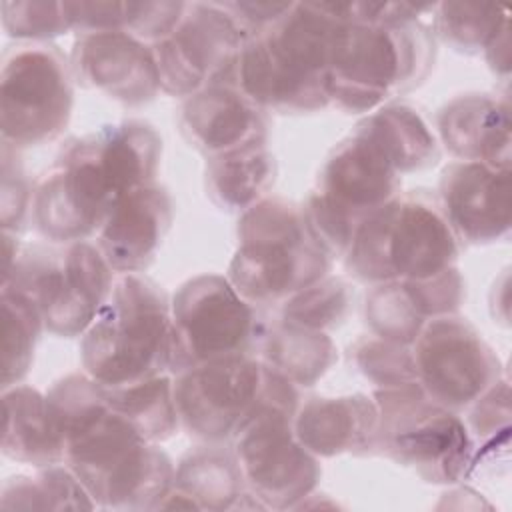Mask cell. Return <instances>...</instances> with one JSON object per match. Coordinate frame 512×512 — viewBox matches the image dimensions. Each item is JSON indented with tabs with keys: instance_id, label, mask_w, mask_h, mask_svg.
Here are the masks:
<instances>
[{
	"instance_id": "1",
	"label": "cell",
	"mask_w": 512,
	"mask_h": 512,
	"mask_svg": "<svg viewBox=\"0 0 512 512\" xmlns=\"http://www.w3.org/2000/svg\"><path fill=\"white\" fill-rule=\"evenodd\" d=\"M72 468L98 508L154 510L174 486L170 456L142 438L86 372L68 374L46 392Z\"/></svg>"
},
{
	"instance_id": "2",
	"label": "cell",
	"mask_w": 512,
	"mask_h": 512,
	"mask_svg": "<svg viewBox=\"0 0 512 512\" xmlns=\"http://www.w3.org/2000/svg\"><path fill=\"white\" fill-rule=\"evenodd\" d=\"M162 138L142 120H124L80 136L38 182L32 218L40 234L70 244L98 234L112 206L156 180Z\"/></svg>"
},
{
	"instance_id": "3",
	"label": "cell",
	"mask_w": 512,
	"mask_h": 512,
	"mask_svg": "<svg viewBox=\"0 0 512 512\" xmlns=\"http://www.w3.org/2000/svg\"><path fill=\"white\" fill-rule=\"evenodd\" d=\"M336 28L324 2H292L274 24L244 40L234 84L262 110L306 114L326 108Z\"/></svg>"
},
{
	"instance_id": "4",
	"label": "cell",
	"mask_w": 512,
	"mask_h": 512,
	"mask_svg": "<svg viewBox=\"0 0 512 512\" xmlns=\"http://www.w3.org/2000/svg\"><path fill=\"white\" fill-rule=\"evenodd\" d=\"M434 34L420 18L340 22L328 72V102L348 114L374 112L424 82Z\"/></svg>"
},
{
	"instance_id": "5",
	"label": "cell",
	"mask_w": 512,
	"mask_h": 512,
	"mask_svg": "<svg viewBox=\"0 0 512 512\" xmlns=\"http://www.w3.org/2000/svg\"><path fill=\"white\" fill-rule=\"evenodd\" d=\"M84 372L102 386H126L170 368V302L140 274H120L82 334Z\"/></svg>"
},
{
	"instance_id": "6",
	"label": "cell",
	"mask_w": 512,
	"mask_h": 512,
	"mask_svg": "<svg viewBox=\"0 0 512 512\" xmlns=\"http://www.w3.org/2000/svg\"><path fill=\"white\" fill-rule=\"evenodd\" d=\"M236 238L226 278L250 304L284 302L328 276L332 258L294 202L264 198L240 214Z\"/></svg>"
},
{
	"instance_id": "7",
	"label": "cell",
	"mask_w": 512,
	"mask_h": 512,
	"mask_svg": "<svg viewBox=\"0 0 512 512\" xmlns=\"http://www.w3.org/2000/svg\"><path fill=\"white\" fill-rule=\"evenodd\" d=\"M458 260V240L436 196L424 190L398 194L370 214L346 252V270L364 284L424 280Z\"/></svg>"
},
{
	"instance_id": "8",
	"label": "cell",
	"mask_w": 512,
	"mask_h": 512,
	"mask_svg": "<svg viewBox=\"0 0 512 512\" xmlns=\"http://www.w3.org/2000/svg\"><path fill=\"white\" fill-rule=\"evenodd\" d=\"M174 400L180 426L208 444L234 440L268 408L298 410L296 386L248 354L180 372Z\"/></svg>"
},
{
	"instance_id": "9",
	"label": "cell",
	"mask_w": 512,
	"mask_h": 512,
	"mask_svg": "<svg viewBox=\"0 0 512 512\" xmlns=\"http://www.w3.org/2000/svg\"><path fill=\"white\" fill-rule=\"evenodd\" d=\"M114 280V270L100 248L86 240L60 248H24L2 272V284L28 296L44 328L62 338L88 330L106 304Z\"/></svg>"
},
{
	"instance_id": "10",
	"label": "cell",
	"mask_w": 512,
	"mask_h": 512,
	"mask_svg": "<svg viewBox=\"0 0 512 512\" xmlns=\"http://www.w3.org/2000/svg\"><path fill=\"white\" fill-rule=\"evenodd\" d=\"M376 452L414 470L430 484H456L472 464V438L464 422L420 384L376 388Z\"/></svg>"
},
{
	"instance_id": "11",
	"label": "cell",
	"mask_w": 512,
	"mask_h": 512,
	"mask_svg": "<svg viewBox=\"0 0 512 512\" xmlns=\"http://www.w3.org/2000/svg\"><path fill=\"white\" fill-rule=\"evenodd\" d=\"M74 106L72 70L52 44H22L6 50L0 76L2 144L16 150L56 140Z\"/></svg>"
},
{
	"instance_id": "12",
	"label": "cell",
	"mask_w": 512,
	"mask_h": 512,
	"mask_svg": "<svg viewBox=\"0 0 512 512\" xmlns=\"http://www.w3.org/2000/svg\"><path fill=\"white\" fill-rule=\"evenodd\" d=\"M258 322L226 276L200 274L186 280L170 302V370L248 354Z\"/></svg>"
},
{
	"instance_id": "13",
	"label": "cell",
	"mask_w": 512,
	"mask_h": 512,
	"mask_svg": "<svg viewBox=\"0 0 512 512\" xmlns=\"http://www.w3.org/2000/svg\"><path fill=\"white\" fill-rule=\"evenodd\" d=\"M294 414L268 408L234 436L232 452L246 490L264 508H298L322 476L318 458L294 434Z\"/></svg>"
},
{
	"instance_id": "14",
	"label": "cell",
	"mask_w": 512,
	"mask_h": 512,
	"mask_svg": "<svg viewBox=\"0 0 512 512\" xmlns=\"http://www.w3.org/2000/svg\"><path fill=\"white\" fill-rule=\"evenodd\" d=\"M242 44L244 34L216 2H188L174 30L152 44L162 92L186 100L234 82Z\"/></svg>"
},
{
	"instance_id": "15",
	"label": "cell",
	"mask_w": 512,
	"mask_h": 512,
	"mask_svg": "<svg viewBox=\"0 0 512 512\" xmlns=\"http://www.w3.org/2000/svg\"><path fill=\"white\" fill-rule=\"evenodd\" d=\"M418 384L448 410L472 406L502 376V366L482 334L458 314L430 320L412 344Z\"/></svg>"
},
{
	"instance_id": "16",
	"label": "cell",
	"mask_w": 512,
	"mask_h": 512,
	"mask_svg": "<svg viewBox=\"0 0 512 512\" xmlns=\"http://www.w3.org/2000/svg\"><path fill=\"white\" fill-rule=\"evenodd\" d=\"M70 70L84 88L124 106L148 104L162 90L152 44L122 30L80 34Z\"/></svg>"
},
{
	"instance_id": "17",
	"label": "cell",
	"mask_w": 512,
	"mask_h": 512,
	"mask_svg": "<svg viewBox=\"0 0 512 512\" xmlns=\"http://www.w3.org/2000/svg\"><path fill=\"white\" fill-rule=\"evenodd\" d=\"M438 206L458 242L492 244L510 232V170L452 162L438 182Z\"/></svg>"
},
{
	"instance_id": "18",
	"label": "cell",
	"mask_w": 512,
	"mask_h": 512,
	"mask_svg": "<svg viewBox=\"0 0 512 512\" xmlns=\"http://www.w3.org/2000/svg\"><path fill=\"white\" fill-rule=\"evenodd\" d=\"M464 296L456 266L424 280H390L370 288L364 318L374 336L412 346L430 320L456 314Z\"/></svg>"
},
{
	"instance_id": "19",
	"label": "cell",
	"mask_w": 512,
	"mask_h": 512,
	"mask_svg": "<svg viewBox=\"0 0 512 512\" xmlns=\"http://www.w3.org/2000/svg\"><path fill=\"white\" fill-rule=\"evenodd\" d=\"M174 220L168 190L156 182L124 194L98 230L102 256L118 274H138L156 258Z\"/></svg>"
},
{
	"instance_id": "20",
	"label": "cell",
	"mask_w": 512,
	"mask_h": 512,
	"mask_svg": "<svg viewBox=\"0 0 512 512\" xmlns=\"http://www.w3.org/2000/svg\"><path fill=\"white\" fill-rule=\"evenodd\" d=\"M400 184L384 152L354 130L326 158L316 192L362 224L400 194Z\"/></svg>"
},
{
	"instance_id": "21",
	"label": "cell",
	"mask_w": 512,
	"mask_h": 512,
	"mask_svg": "<svg viewBox=\"0 0 512 512\" xmlns=\"http://www.w3.org/2000/svg\"><path fill=\"white\" fill-rule=\"evenodd\" d=\"M178 124L184 140L206 158L268 142L264 110L246 98L234 82L186 98Z\"/></svg>"
},
{
	"instance_id": "22",
	"label": "cell",
	"mask_w": 512,
	"mask_h": 512,
	"mask_svg": "<svg viewBox=\"0 0 512 512\" xmlns=\"http://www.w3.org/2000/svg\"><path fill=\"white\" fill-rule=\"evenodd\" d=\"M510 104L506 96L460 94L436 114L444 148L462 162L510 170Z\"/></svg>"
},
{
	"instance_id": "23",
	"label": "cell",
	"mask_w": 512,
	"mask_h": 512,
	"mask_svg": "<svg viewBox=\"0 0 512 512\" xmlns=\"http://www.w3.org/2000/svg\"><path fill=\"white\" fill-rule=\"evenodd\" d=\"M294 434L316 458L376 452L378 406L372 396H316L294 414Z\"/></svg>"
},
{
	"instance_id": "24",
	"label": "cell",
	"mask_w": 512,
	"mask_h": 512,
	"mask_svg": "<svg viewBox=\"0 0 512 512\" xmlns=\"http://www.w3.org/2000/svg\"><path fill=\"white\" fill-rule=\"evenodd\" d=\"M2 454L30 466L64 462V438L46 394L16 384L2 390Z\"/></svg>"
},
{
	"instance_id": "25",
	"label": "cell",
	"mask_w": 512,
	"mask_h": 512,
	"mask_svg": "<svg viewBox=\"0 0 512 512\" xmlns=\"http://www.w3.org/2000/svg\"><path fill=\"white\" fill-rule=\"evenodd\" d=\"M276 160L268 142L206 158L204 186L208 198L226 212H246L272 190Z\"/></svg>"
},
{
	"instance_id": "26",
	"label": "cell",
	"mask_w": 512,
	"mask_h": 512,
	"mask_svg": "<svg viewBox=\"0 0 512 512\" xmlns=\"http://www.w3.org/2000/svg\"><path fill=\"white\" fill-rule=\"evenodd\" d=\"M354 130L374 142L400 176L430 168L440 158L434 132L406 104H384L364 116Z\"/></svg>"
},
{
	"instance_id": "27",
	"label": "cell",
	"mask_w": 512,
	"mask_h": 512,
	"mask_svg": "<svg viewBox=\"0 0 512 512\" xmlns=\"http://www.w3.org/2000/svg\"><path fill=\"white\" fill-rule=\"evenodd\" d=\"M338 360L328 332L304 330L278 320L262 338V362L294 386H314Z\"/></svg>"
},
{
	"instance_id": "28",
	"label": "cell",
	"mask_w": 512,
	"mask_h": 512,
	"mask_svg": "<svg viewBox=\"0 0 512 512\" xmlns=\"http://www.w3.org/2000/svg\"><path fill=\"white\" fill-rule=\"evenodd\" d=\"M174 486L190 496L198 510H230L246 496L234 452L218 446H204L184 456L176 466Z\"/></svg>"
},
{
	"instance_id": "29",
	"label": "cell",
	"mask_w": 512,
	"mask_h": 512,
	"mask_svg": "<svg viewBox=\"0 0 512 512\" xmlns=\"http://www.w3.org/2000/svg\"><path fill=\"white\" fill-rule=\"evenodd\" d=\"M102 388L108 406L148 442H164L178 430L174 382L166 374L126 386Z\"/></svg>"
},
{
	"instance_id": "30",
	"label": "cell",
	"mask_w": 512,
	"mask_h": 512,
	"mask_svg": "<svg viewBox=\"0 0 512 512\" xmlns=\"http://www.w3.org/2000/svg\"><path fill=\"white\" fill-rule=\"evenodd\" d=\"M4 510H92L98 508L84 484L64 462L40 466L36 474L6 478L0 492Z\"/></svg>"
},
{
	"instance_id": "31",
	"label": "cell",
	"mask_w": 512,
	"mask_h": 512,
	"mask_svg": "<svg viewBox=\"0 0 512 512\" xmlns=\"http://www.w3.org/2000/svg\"><path fill=\"white\" fill-rule=\"evenodd\" d=\"M44 320L34 302L20 290L2 284L0 292V384H20L28 374Z\"/></svg>"
},
{
	"instance_id": "32",
	"label": "cell",
	"mask_w": 512,
	"mask_h": 512,
	"mask_svg": "<svg viewBox=\"0 0 512 512\" xmlns=\"http://www.w3.org/2000/svg\"><path fill=\"white\" fill-rule=\"evenodd\" d=\"M436 34L456 52L484 54L508 26V12L498 4L440 2L432 6Z\"/></svg>"
},
{
	"instance_id": "33",
	"label": "cell",
	"mask_w": 512,
	"mask_h": 512,
	"mask_svg": "<svg viewBox=\"0 0 512 512\" xmlns=\"http://www.w3.org/2000/svg\"><path fill=\"white\" fill-rule=\"evenodd\" d=\"M350 308V286L338 276L302 288L282 302L280 320L314 332H328L342 324Z\"/></svg>"
},
{
	"instance_id": "34",
	"label": "cell",
	"mask_w": 512,
	"mask_h": 512,
	"mask_svg": "<svg viewBox=\"0 0 512 512\" xmlns=\"http://www.w3.org/2000/svg\"><path fill=\"white\" fill-rule=\"evenodd\" d=\"M356 368L376 388H398L418 384L412 346L396 344L378 336H364L352 348Z\"/></svg>"
},
{
	"instance_id": "35",
	"label": "cell",
	"mask_w": 512,
	"mask_h": 512,
	"mask_svg": "<svg viewBox=\"0 0 512 512\" xmlns=\"http://www.w3.org/2000/svg\"><path fill=\"white\" fill-rule=\"evenodd\" d=\"M2 28L10 38L30 40L32 44H42L50 38L68 34L70 20L64 10V2L48 0H16L2 2Z\"/></svg>"
},
{
	"instance_id": "36",
	"label": "cell",
	"mask_w": 512,
	"mask_h": 512,
	"mask_svg": "<svg viewBox=\"0 0 512 512\" xmlns=\"http://www.w3.org/2000/svg\"><path fill=\"white\" fill-rule=\"evenodd\" d=\"M16 148L2 144V188H0V222L4 232L16 234L26 216L32 212V196Z\"/></svg>"
},
{
	"instance_id": "37",
	"label": "cell",
	"mask_w": 512,
	"mask_h": 512,
	"mask_svg": "<svg viewBox=\"0 0 512 512\" xmlns=\"http://www.w3.org/2000/svg\"><path fill=\"white\" fill-rule=\"evenodd\" d=\"M470 408V428L478 440L498 446L508 442L510 432V388L508 380L500 378L488 388Z\"/></svg>"
},
{
	"instance_id": "38",
	"label": "cell",
	"mask_w": 512,
	"mask_h": 512,
	"mask_svg": "<svg viewBox=\"0 0 512 512\" xmlns=\"http://www.w3.org/2000/svg\"><path fill=\"white\" fill-rule=\"evenodd\" d=\"M240 28L244 40L274 24L292 2H216Z\"/></svg>"
},
{
	"instance_id": "39",
	"label": "cell",
	"mask_w": 512,
	"mask_h": 512,
	"mask_svg": "<svg viewBox=\"0 0 512 512\" xmlns=\"http://www.w3.org/2000/svg\"><path fill=\"white\" fill-rule=\"evenodd\" d=\"M484 58L494 74L502 76L504 80L510 74V32L508 26L492 40V44L486 48Z\"/></svg>"
}]
</instances>
